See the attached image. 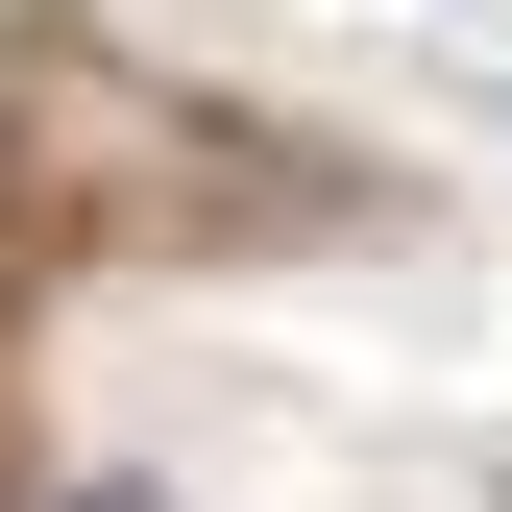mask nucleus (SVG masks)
<instances>
[{
	"instance_id": "nucleus-1",
	"label": "nucleus",
	"mask_w": 512,
	"mask_h": 512,
	"mask_svg": "<svg viewBox=\"0 0 512 512\" xmlns=\"http://www.w3.org/2000/svg\"><path fill=\"white\" fill-rule=\"evenodd\" d=\"M49 512H147V488H49Z\"/></svg>"
}]
</instances>
